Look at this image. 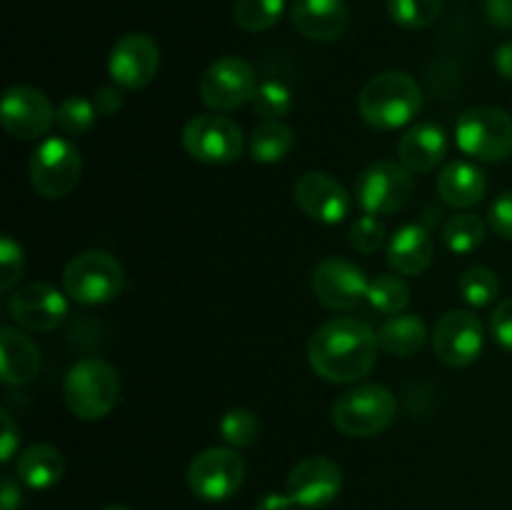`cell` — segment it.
I'll return each instance as SVG.
<instances>
[{
  "instance_id": "cell-1",
  "label": "cell",
  "mask_w": 512,
  "mask_h": 510,
  "mask_svg": "<svg viewBox=\"0 0 512 510\" xmlns=\"http://www.w3.org/2000/svg\"><path fill=\"white\" fill-rule=\"evenodd\" d=\"M378 348V330L368 320L338 315L310 335L308 360L315 375L328 383L355 385L375 368Z\"/></svg>"
},
{
  "instance_id": "cell-2",
  "label": "cell",
  "mask_w": 512,
  "mask_h": 510,
  "mask_svg": "<svg viewBox=\"0 0 512 510\" xmlns=\"http://www.w3.org/2000/svg\"><path fill=\"white\" fill-rule=\"evenodd\" d=\"M423 108V90L413 75L385 70L373 75L358 95V113L370 128L398 130L413 123Z\"/></svg>"
},
{
  "instance_id": "cell-3",
  "label": "cell",
  "mask_w": 512,
  "mask_h": 510,
  "mask_svg": "<svg viewBox=\"0 0 512 510\" xmlns=\"http://www.w3.org/2000/svg\"><path fill=\"white\" fill-rule=\"evenodd\" d=\"M398 415V398L380 383H355L335 398L333 425L348 438H373L388 430Z\"/></svg>"
},
{
  "instance_id": "cell-4",
  "label": "cell",
  "mask_w": 512,
  "mask_h": 510,
  "mask_svg": "<svg viewBox=\"0 0 512 510\" xmlns=\"http://www.w3.org/2000/svg\"><path fill=\"white\" fill-rule=\"evenodd\" d=\"M120 398L118 370L103 358H83L65 373L63 400L78 420H103Z\"/></svg>"
},
{
  "instance_id": "cell-5",
  "label": "cell",
  "mask_w": 512,
  "mask_h": 510,
  "mask_svg": "<svg viewBox=\"0 0 512 510\" xmlns=\"http://www.w3.org/2000/svg\"><path fill=\"white\" fill-rule=\"evenodd\" d=\"M125 288V270L108 250L78 253L63 270V290L80 305H105Z\"/></svg>"
},
{
  "instance_id": "cell-6",
  "label": "cell",
  "mask_w": 512,
  "mask_h": 510,
  "mask_svg": "<svg viewBox=\"0 0 512 510\" xmlns=\"http://www.w3.org/2000/svg\"><path fill=\"white\" fill-rule=\"evenodd\" d=\"M455 143L480 163H500L512 155V115L495 105L468 108L455 123Z\"/></svg>"
},
{
  "instance_id": "cell-7",
  "label": "cell",
  "mask_w": 512,
  "mask_h": 510,
  "mask_svg": "<svg viewBox=\"0 0 512 510\" xmlns=\"http://www.w3.org/2000/svg\"><path fill=\"white\" fill-rule=\"evenodd\" d=\"M83 173V158L68 138H45L30 158V185L38 195L48 200H60L70 195Z\"/></svg>"
},
{
  "instance_id": "cell-8",
  "label": "cell",
  "mask_w": 512,
  "mask_h": 510,
  "mask_svg": "<svg viewBox=\"0 0 512 510\" xmlns=\"http://www.w3.org/2000/svg\"><path fill=\"white\" fill-rule=\"evenodd\" d=\"M258 85V75L248 60L240 55H223L205 68L198 93L213 113H230L250 103Z\"/></svg>"
},
{
  "instance_id": "cell-9",
  "label": "cell",
  "mask_w": 512,
  "mask_h": 510,
  "mask_svg": "<svg viewBox=\"0 0 512 510\" xmlns=\"http://www.w3.org/2000/svg\"><path fill=\"white\" fill-rule=\"evenodd\" d=\"M180 138L190 158L208 165L235 163L245 148L240 125L220 113H203L190 118Z\"/></svg>"
},
{
  "instance_id": "cell-10",
  "label": "cell",
  "mask_w": 512,
  "mask_h": 510,
  "mask_svg": "<svg viewBox=\"0 0 512 510\" xmlns=\"http://www.w3.org/2000/svg\"><path fill=\"white\" fill-rule=\"evenodd\" d=\"M415 193L413 173L403 163L378 160L360 173L355 200L370 215H390L403 210Z\"/></svg>"
},
{
  "instance_id": "cell-11",
  "label": "cell",
  "mask_w": 512,
  "mask_h": 510,
  "mask_svg": "<svg viewBox=\"0 0 512 510\" xmlns=\"http://www.w3.org/2000/svg\"><path fill=\"white\" fill-rule=\"evenodd\" d=\"M245 483V460L230 445L208 448L188 465V488L208 503H223L233 498Z\"/></svg>"
},
{
  "instance_id": "cell-12",
  "label": "cell",
  "mask_w": 512,
  "mask_h": 510,
  "mask_svg": "<svg viewBox=\"0 0 512 510\" xmlns=\"http://www.w3.org/2000/svg\"><path fill=\"white\" fill-rule=\"evenodd\" d=\"M0 123L15 140H40L55 125V108L35 85H10L0 103Z\"/></svg>"
},
{
  "instance_id": "cell-13",
  "label": "cell",
  "mask_w": 512,
  "mask_h": 510,
  "mask_svg": "<svg viewBox=\"0 0 512 510\" xmlns=\"http://www.w3.org/2000/svg\"><path fill=\"white\" fill-rule=\"evenodd\" d=\"M433 350L450 368H468L485 348V325L470 310H450L433 330Z\"/></svg>"
},
{
  "instance_id": "cell-14",
  "label": "cell",
  "mask_w": 512,
  "mask_h": 510,
  "mask_svg": "<svg viewBox=\"0 0 512 510\" xmlns=\"http://www.w3.org/2000/svg\"><path fill=\"white\" fill-rule=\"evenodd\" d=\"M370 280L353 260L330 255L313 270V293L330 310H353L368 300Z\"/></svg>"
},
{
  "instance_id": "cell-15",
  "label": "cell",
  "mask_w": 512,
  "mask_h": 510,
  "mask_svg": "<svg viewBox=\"0 0 512 510\" xmlns=\"http://www.w3.org/2000/svg\"><path fill=\"white\" fill-rule=\"evenodd\" d=\"M343 490V470L325 455L303 458L285 480V493L298 508L318 510L333 503Z\"/></svg>"
},
{
  "instance_id": "cell-16",
  "label": "cell",
  "mask_w": 512,
  "mask_h": 510,
  "mask_svg": "<svg viewBox=\"0 0 512 510\" xmlns=\"http://www.w3.org/2000/svg\"><path fill=\"white\" fill-rule=\"evenodd\" d=\"M65 290H58L53 283H28L13 290L8 300L10 318L18 328L30 333H50L58 328L68 315V298Z\"/></svg>"
},
{
  "instance_id": "cell-17",
  "label": "cell",
  "mask_w": 512,
  "mask_h": 510,
  "mask_svg": "<svg viewBox=\"0 0 512 510\" xmlns=\"http://www.w3.org/2000/svg\"><path fill=\"white\" fill-rule=\"evenodd\" d=\"M160 70V48L148 33H128L108 55V73L115 85L140 90L155 80Z\"/></svg>"
},
{
  "instance_id": "cell-18",
  "label": "cell",
  "mask_w": 512,
  "mask_h": 510,
  "mask_svg": "<svg viewBox=\"0 0 512 510\" xmlns=\"http://www.w3.org/2000/svg\"><path fill=\"white\" fill-rule=\"evenodd\" d=\"M293 200L308 218L318 220V223L335 225L345 220L353 208L350 193L340 180L333 175L320 173V170H310V173L300 175L293 185Z\"/></svg>"
},
{
  "instance_id": "cell-19",
  "label": "cell",
  "mask_w": 512,
  "mask_h": 510,
  "mask_svg": "<svg viewBox=\"0 0 512 510\" xmlns=\"http://www.w3.org/2000/svg\"><path fill=\"white\" fill-rule=\"evenodd\" d=\"M290 20L303 38L330 43L348 33L353 18L345 0H293Z\"/></svg>"
},
{
  "instance_id": "cell-20",
  "label": "cell",
  "mask_w": 512,
  "mask_h": 510,
  "mask_svg": "<svg viewBox=\"0 0 512 510\" xmlns=\"http://www.w3.org/2000/svg\"><path fill=\"white\" fill-rule=\"evenodd\" d=\"M448 155V133L438 123H418L398 140V158L410 173H430Z\"/></svg>"
},
{
  "instance_id": "cell-21",
  "label": "cell",
  "mask_w": 512,
  "mask_h": 510,
  "mask_svg": "<svg viewBox=\"0 0 512 510\" xmlns=\"http://www.w3.org/2000/svg\"><path fill=\"white\" fill-rule=\"evenodd\" d=\"M435 255L433 235L425 225L408 223L398 228L390 238L385 258L398 275H420L430 268Z\"/></svg>"
},
{
  "instance_id": "cell-22",
  "label": "cell",
  "mask_w": 512,
  "mask_h": 510,
  "mask_svg": "<svg viewBox=\"0 0 512 510\" xmlns=\"http://www.w3.org/2000/svg\"><path fill=\"white\" fill-rule=\"evenodd\" d=\"M40 370V348L23 328H0V378L5 385H25Z\"/></svg>"
},
{
  "instance_id": "cell-23",
  "label": "cell",
  "mask_w": 512,
  "mask_h": 510,
  "mask_svg": "<svg viewBox=\"0 0 512 510\" xmlns=\"http://www.w3.org/2000/svg\"><path fill=\"white\" fill-rule=\"evenodd\" d=\"M438 188L440 200L450 208H473L488 193V178H485L483 168H478L470 160H453L445 165L438 175Z\"/></svg>"
},
{
  "instance_id": "cell-24",
  "label": "cell",
  "mask_w": 512,
  "mask_h": 510,
  "mask_svg": "<svg viewBox=\"0 0 512 510\" xmlns=\"http://www.w3.org/2000/svg\"><path fill=\"white\" fill-rule=\"evenodd\" d=\"M65 458L55 445L35 443L15 458V478L33 490H48L63 480Z\"/></svg>"
},
{
  "instance_id": "cell-25",
  "label": "cell",
  "mask_w": 512,
  "mask_h": 510,
  "mask_svg": "<svg viewBox=\"0 0 512 510\" xmlns=\"http://www.w3.org/2000/svg\"><path fill=\"white\" fill-rule=\"evenodd\" d=\"M428 325L415 313L388 315L378 328L380 350L398 358H410L428 343Z\"/></svg>"
},
{
  "instance_id": "cell-26",
  "label": "cell",
  "mask_w": 512,
  "mask_h": 510,
  "mask_svg": "<svg viewBox=\"0 0 512 510\" xmlns=\"http://www.w3.org/2000/svg\"><path fill=\"white\" fill-rule=\"evenodd\" d=\"M295 145V130L285 120H263L250 133V158L255 163H280Z\"/></svg>"
},
{
  "instance_id": "cell-27",
  "label": "cell",
  "mask_w": 512,
  "mask_h": 510,
  "mask_svg": "<svg viewBox=\"0 0 512 510\" xmlns=\"http://www.w3.org/2000/svg\"><path fill=\"white\" fill-rule=\"evenodd\" d=\"M485 240V223L475 213H458L445 220L443 243L450 253L468 255L478 250Z\"/></svg>"
},
{
  "instance_id": "cell-28",
  "label": "cell",
  "mask_w": 512,
  "mask_h": 510,
  "mask_svg": "<svg viewBox=\"0 0 512 510\" xmlns=\"http://www.w3.org/2000/svg\"><path fill=\"white\" fill-rule=\"evenodd\" d=\"M285 13V0H235L233 18L240 30L265 33L275 28Z\"/></svg>"
},
{
  "instance_id": "cell-29",
  "label": "cell",
  "mask_w": 512,
  "mask_h": 510,
  "mask_svg": "<svg viewBox=\"0 0 512 510\" xmlns=\"http://www.w3.org/2000/svg\"><path fill=\"white\" fill-rule=\"evenodd\" d=\"M368 303L385 315L405 313L410 305V285L400 275H378L370 280Z\"/></svg>"
},
{
  "instance_id": "cell-30",
  "label": "cell",
  "mask_w": 512,
  "mask_h": 510,
  "mask_svg": "<svg viewBox=\"0 0 512 510\" xmlns=\"http://www.w3.org/2000/svg\"><path fill=\"white\" fill-rule=\"evenodd\" d=\"M443 13V0H388V15L395 25L408 30L430 28Z\"/></svg>"
},
{
  "instance_id": "cell-31",
  "label": "cell",
  "mask_w": 512,
  "mask_h": 510,
  "mask_svg": "<svg viewBox=\"0 0 512 510\" xmlns=\"http://www.w3.org/2000/svg\"><path fill=\"white\" fill-rule=\"evenodd\" d=\"M95 118H98L95 103L83 98V95H68V98L60 100V105L55 108V125H58L68 138H80V135L88 133L95 125Z\"/></svg>"
},
{
  "instance_id": "cell-32",
  "label": "cell",
  "mask_w": 512,
  "mask_h": 510,
  "mask_svg": "<svg viewBox=\"0 0 512 510\" xmlns=\"http://www.w3.org/2000/svg\"><path fill=\"white\" fill-rule=\"evenodd\" d=\"M458 288L465 303L473 305V308H488L490 303L498 300L500 280L495 270L485 268V265H473L460 275Z\"/></svg>"
},
{
  "instance_id": "cell-33",
  "label": "cell",
  "mask_w": 512,
  "mask_h": 510,
  "mask_svg": "<svg viewBox=\"0 0 512 510\" xmlns=\"http://www.w3.org/2000/svg\"><path fill=\"white\" fill-rule=\"evenodd\" d=\"M220 438L230 448H248L258 440L260 420L250 408H230L218 423Z\"/></svg>"
},
{
  "instance_id": "cell-34",
  "label": "cell",
  "mask_w": 512,
  "mask_h": 510,
  "mask_svg": "<svg viewBox=\"0 0 512 510\" xmlns=\"http://www.w3.org/2000/svg\"><path fill=\"white\" fill-rule=\"evenodd\" d=\"M250 105H253L255 115H260L263 120H283L293 110V93L280 80H263Z\"/></svg>"
},
{
  "instance_id": "cell-35",
  "label": "cell",
  "mask_w": 512,
  "mask_h": 510,
  "mask_svg": "<svg viewBox=\"0 0 512 510\" xmlns=\"http://www.w3.org/2000/svg\"><path fill=\"white\" fill-rule=\"evenodd\" d=\"M348 240L353 245V250H358V253H375L385 243V225L380 223L378 215H360L350 225Z\"/></svg>"
},
{
  "instance_id": "cell-36",
  "label": "cell",
  "mask_w": 512,
  "mask_h": 510,
  "mask_svg": "<svg viewBox=\"0 0 512 510\" xmlns=\"http://www.w3.org/2000/svg\"><path fill=\"white\" fill-rule=\"evenodd\" d=\"M25 270V250L10 233L0 238V288L10 290L20 283Z\"/></svg>"
},
{
  "instance_id": "cell-37",
  "label": "cell",
  "mask_w": 512,
  "mask_h": 510,
  "mask_svg": "<svg viewBox=\"0 0 512 510\" xmlns=\"http://www.w3.org/2000/svg\"><path fill=\"white\" fill-rule=\"evenodd\" d=\"M488 328L495 343L503 350H508V353H512V298L500 300V303L495 305Z\"/></svg>"
},
{
  "instance_id": "cell-38",
  "label": "cell",
  "mask_w": 512,
  "mask_h": 510,
  "mask_svg": "<svg viewBox=\"0 0 512 510\" xmlns=\"http://www.w3.org/2000/svg\"><path fill=\"white\" fill-rule=\"evenodd\" d=\"M488 225L495 235L512 240V190H505L503 195L493 200L488 213Z\"/></svg>"
},
{
  "instance_id": "cell-39",
  "label": "cell",
  "mask_w": 512,
  "mask_h": 510,
  "mask_svg": "<svg viewBox=\"0 0 512 510\" xmlns=\"http://www.w3.org/2000/svg\"><path fill=\"white\" fill-rule=\"evenodd\" d=\"M93 103H95V110H98V115H105V118L115 115L120 108H123V93H120V85L113 83V85H103V88H98L93 95Z\"/></svg>"
},
{
  "instance_id": "cell-40",
  "label": "cell",
  "mask_w": 512,
  "mask_h": 510,
  "mask_svg": "<svg viewBox=\"0 0 512 510\" xmlns=\"http://www.w3.org/2000/svg\"><path fill=\"white\" fill-rule=\"evenodd\" d=\"M0 420H3V440H0V460L3 463H10L15 455V450H18L20 445V428L18 423L13 420V415L8 413V410H3L0 413Z\"/></svg>"
},
{
  "instance_id": "cell-41",
  "label": "cell",
  "mask_w": 512,
  "mask_h": 510,
  "mask_svg": "<svg viewBox=\"0 0 512 510\" xmlns=\"http://www.w3.org/2000/svg\"><path fill=\"white\" fill-rule=\"evenodd\" d=\"M485 18L495 28L512 30V0H485Z\"/></svg>"
},
{
  "instance_id": "cell-42",
  "label": "cell",
  "mask_w": 512,
  "mask_h": 510,
  "mask_svg": "<svg viewBox=\"0 0 512 510\" xmlns=\"http://www.w3.org/2000/svg\"><path fill=\"white\" fill-rule=\"evenodd\" d=\"M23 505V490H20V480L13 475H3L0 483V510H18Z\"/></svg>"
},
{
  "instance_id": "cell-43",
  "label": "cell",
  "mask_w": 512,
  "mask_h": 510,
  "mask_svg": "<svg viewBox=\"0 0 512 510\" xmlns=\"http://www.w3.org/2000/svg\"><path fill=\"white\" fill-rule=\"evenodd\" d=\"M493 63H495V70L512 83V40H508V43H503L498 50H495Z\"/></svg>"
},
{
  "instance_id": "cell-44",
  "label": "cell",
  "mask_w": 512,
  "mask_h": 510,
  "mask_svg": "<svg viewBox=\"0 0 512 510\" xmlns=\"http://www.w3.org/2000/svg\"><path fill=\"white\" fill-rule=\"evenodd\" d=\"M293 505L288 493H268L255 503V510H293Z\"/></svg>"
},
{
  "instance_id": "cell-45",
  "label": "cell",
  "mask_w": 512,
  "mask_h": 510,
  "mask_svg": "<svg viewBox=\"0 0 512 510\" xmlns=\"http://www.w3.org/2000/svg\"><path fill=\"white\" fill-rule=\"evenodd\" d=\"M103 510H133V508H128V505H108V508Z\"/></svg>"
}]
</instances>
